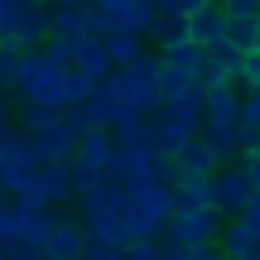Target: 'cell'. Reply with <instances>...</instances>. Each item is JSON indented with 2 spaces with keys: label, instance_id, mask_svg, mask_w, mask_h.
<instances>
[{
  "label": "cell",
  "instance_id": "obj_1",
  "mask_svg": "<svg viewBox=\"0 0 260 260\" xmlns=\"http://www.w3.org/2000/svg\"><path fill=\"white\" fill-rule=\"evenodd\" d=\"M10 92L19 96V106H48V111H68L73 102H82L92 87L73 73V68H53L39 48L15 58V82Z\"/></svg>",
  "mask_w": 260,
  "mask_h": 260
},
{
  "label": "cell",
  "instance_id": "obj_2",
  "mask_svg": "<svg viewBox=\"0 0 260 260\" xmlns=\"http://www.w3.org/2000/svg\"><path fill=\"white\" fill-rule=\"evenodd\" d=\"M174 217V193L169 183H145L125 193V222H130V241H159Z\"/></svg>",
  "mask_w": 260,
  "mask_h": 260
},
{
  "label": "cell",
  "instance_id": "obj_3",
  "mask_svg": "<svg viewBox=\"0 0 260 260\" xmlns=\"http://www.w3.org/2000/svg\"><path fill=\"white\" fill-rule=\"evenodd\" d=\"M116 159V145L106 130H87V135H77V154L68 159V174H73V193H92L96 183H106V169H111Z\"/></svg>",
  "mask_w": 260,
  "mask_h": 260
},
{
  "label": "cell",
  "instance_id": "obj_4",
  "mask_svg": "<svg viewBox=\"0 0 260 260\" xmlns=\"http://www.w3.org/2000/svg\"><path fill=\"white\" fill-rule=\"evenodd\" d=\"M111 73H116V82H121V96L135 106L140 116H154L159 106H164L159 102V53L145 48L130 68H111Z\"/></svg>",
  "mask_w": 260,
  "mask_h": 260
},
{
  "label": "cell",
  "instance_id": "obj_5",
  "mask_svg": "<svg viewBox=\"0 0 260 260\" xmlns=\"http://www.w3.org/2000/svg\"><path fill=\"white\" fill-rule=\"evenodd\" d=\"M34 174H39V159L29 149V140L15 125H5L0 130V198H15Z\"/></svg>",
  "mask_w": 260,
  "mask_h": 260
},
{
  "label": "cell",
  "instance_id": "obj_6",
  "mask_svg": "<svg viewBox=\"0 0 260 260\" xmlns=\"http://www.w3.org/2000/svg\"><path fill=\"white\" fill-rule=\"evenodd\" d=\"M226 217H217L212 207H174V217H169L164 226V241L174 246H217V232H222Z\"/></svg>",
  "mask_w": 260,
  "mask_h": 260
},
{
  "label": "cell",
  "instance_id": "obj_7",
  "mask_svg": "<svg viewBox=\"0 0 260 260\" xmlns=\"http://www.w3.org/2000/svg\"><path fill=\"white\" fill-rule=\"evenodd\" d=\"M251 178H246L241 159L236 164H222L217 174H207V207H212L217 217H236L246 203H251Z\"/></svg>",
  "mask_w": 260,
  "mask_h": 260
},
{
  "label": "cell",
  "instance_id": "obj_8",
  "mask_svg": "<svg viewBox=\"0 0 260 260\" xmlns=\"http://www.w3.org/2000/svg\"><path fill=\"white\" fill-rule=\"evenodd\" d=\"M44 39H48V5H39V10H15V19L0 29V53L19 58V53H29V48H39Z\"/></svg>",
  "mask_w": 260,
  "mask_h": 260
},
{
  "label": "cell",
  "instance_id": "obj_9",
  "mask_svg": "<svg viewBox=\"0 0 260 260\" xmlns=\"http://www.w3.org/2000/svg\"><path fill=\"white\" fill-rule=\"evenodd\" d=\"M29 140V149H34V159L39 164H68V159L77 154V130L58 116L53 125H44V130H34V135H24Z\"/></svg>",
  "mask_w": 260,
  "mask_h": 260
},
{
  "label": "cell",
  "instance_id": "obj_10",
  "mask_svg": "<svg viewBox=\"0 0 260 260\" xmlns=\"http://www.w3.org/2000/svg\"><path fill=\"white\" fill-rule=\"evenodd\" d=\"M82 251H87L82 222H77V217H58L48 241H44V260H82Z\"/></svg>",
  "mask_w": 260,
  "mask_h": 260
},
{
  "label": "cell",
  "instance_id": "obj_11",
  "mask_svg": "<svg viewBox=\"0 0 260 260\" xmlns=\"http://www.w3.org/2000/svg\"><path fill=\"white\" fill-rule=\"evenodd\" d=\"M73 73L82 77L87 87H102L111 77V58H106V39H77V53H73Z\"/></svg>",
  "mask_w": 260,
  "mask_h": 260
},
{
  "label": "cell",
  "instance_id": "obj_12",
  "mask_svg": "<svg viewBox=\"0 0 260 260\" xmlns=\"http://www.w3.org/2000/svg\"><path fill=\"white\" fill-rule=\"evenodd\" d=\"M217 255L222 260H260V236L251 232L246 222H222V232H217Z\"/></svg>",
  "mask_w": 260,
  "mask_h": 260
},
{
  "label": "cell",
  "instance_id": "obj_13",
  "mask_svg": "<svg viewBox=\"0 0 260 260\" xmlns=\"http://www.w3.org/2000/svg\"><path fill=\"white\" fill-rule=\"evenodd\" d=\"M226 39V15H222V5H207V10H193L188 15V44L193 48H212V44H222Z\"/></svg>",
  "mask_w": 260,
  "mask_h": 260
},
{
  "label": "cell",
  "instance_id": "obj_14",
  "mask_svg": "<svg viewBox=\"0 0 260 260\" xmlns=\"http://www.w3.org/2000/svg\"><path fill=\"white\" fill-rule=\"evenodd\" d=\"M87 241H102V246H130V222H125V207H116V212H102V217H87L82 222Z\"/></svg>",
  "mask_w": 260,
  "mask_h": 260
},
{
  "label": "cell",
  "instance_id": "obj_15",
  "mask_svg": "<svg viewBox=\"0 0 260 260\" xmlns=\"http://www.w3.org/2000/svg\"><path fill=\"white\" fill-rule=\"evenodd\" d=\"M217 169H222V159L212 154V145H207L203 135H193V140L174 154V174H198V178H207V174H217Z\"/></svg>",
  "mask_w": 260,
  "mask_h": 260
},
{
  "label": "cell",
  "instance_id": "obj_16",
  "mask_svg": "<svg viewBox=\"0 0 260 260\" xmlns=\"http://www.w3.org/2000/svg\"><path fill=\"white\" fill-rule=\"evenodd\" d=\"M63 121L77 130V135H87V130H106V106H102V96H96V87L82 96V102H73L63 111Z\"/></svg>",
  "mask_w": 260,
  "mask_h": 260
},
{
  "label": "cell",
  "instance_id": "obj_17",
  "mask_svg": "<svg viewBox=\"0 0 260 260\" xmlns=\"http://www.w3.org/2000/svg\"><path fill=\"white\" fill-rule=\"evenodd\" d=\"M53 207H19V236L15 241H24V246H39L44 251V241H48V232H53Z\"/></svg>",
  "mask_w": 260,
  "mask_h": 260
},
{
  "label": "cell",
  "instance_id": "obj_18",
  "mask_svg": "<svg viewBox=\"0 0 260 260\" xmlns=\"http://www.w3.org/2000/svg\"><path fill=\"white\" fill-rule=\"evenodd\" d=\"M87 15H92V5H63V10H48V34L58 39H87Z\"/></svg>",
  "mask_w": 260,
  "mask_h": 260
},
{
  "label": "cell",
  "instance_id": "obj_19",
  "mask_svg": "<svg viewBox=\"0 0 260 260\" xmlns=\"http://www.w3.org/2000/svg\"><path fill=\"white\" fill-rule=\"evenodd\" d=\"M77 203H82V217H77V222H87V217H102V212H116V207H125V188L106 178V183H96L92 193H82Z\"/></svg>",
  "mask_w": 260,
  "mask_h": 260
},
{
  "label": "cell",
  "instance_id": "obj_20",
  "mask_svg": "<svg viewBox=\"0 0 260 260\" xmlns=\"http://www.w3.org/2000/svg\"><path fill=\"white\" fill-rule=\"evenodd\" d=\"M169 193H174V207H207V178H198V174H174Z\"/></svg>",
  "mask_w": 260,
  "mask_h": 260
},
{
  "label": "cell",
  "instance_id": "obj_21",
  "mask_svg": "<svg viewBox=\"0 0 260 260\" xmlns=\"http://www.w3.org/2000/svg\"><path fill=\"white\" fill-rule=\"evenodd\" d=\"M159 63L174 68V73H183V77H193V73H198V63H203V48H193L188 39H178V44L159 48Z\"/></svg>",
  "mask_w": 260,
  "mask_h": 260
},
{
  "label": "cell",
  "instance_id": "obj_22",
  "mask_svg": "<svg viewBox=\"0 0 260 260\" xmlns=\"http://www.w3.org/2000/svg\"><path fill=\"white\" fill-rule=\"evenodd\" d=\"M140 53H145V39H140V34H111V39H106V58H111V68H130Z\"/></svg>",
  "mask_w": 260,
  "mask_h": 260
},
{
  "label": "cell",
  "instance_id": "obj_23",
  "mask_svg": "<svg viewBox=\"0 0 260 260\" xmlns=\"http://www.w3.org/2000/svg\"><path fill=\"white\" fill-rule=\"evenodd\" d=\"M207 58L222 68V77H226V82H236V77H241V58H246V53H241L236 44H226V39H222V44H212V48H207Z\"/></svg>",
  "mask_w": 260,
  "mask_h": 260
},
{
  "label": "cell",
  "instance_id": "obj_24",
  "mask_svg": "<svg viewBox=\"0 0 260 260\" xmlns=\"http://www.w3.org/2000/svg\"><path fill=\"white\" fill-rule=\"evenodd\" d=\"M39 53H44L53 68H73V53H77V44H73V39H58V34H48L44 44H39Z\"/></svg>",
  "mask_w": 260,
  "mask_h": 260
},
{
  "label": "cell",
  "instance_id": "obj_25",
  "mask_svg": "<svg viewBox=\"0 0 260 260\" xmlns=\"http://www.w3.org/2000/svg\"><path fill=\"white\" fill-rule=\"evenodd\" d=\"M188 87H193V77H183V73H174V68L159 63V102H178Z\"/></svg>",
  "mask_w": 260,
  "mask_h": 260
},
{
  "label": "cell",
  "instance_id": "obj_26",
  "mask_svg": "<svg viewBox=\"0 0 260 260\" xmlns=\"http://www.w3.org/2000/svg\"><path fill=\"white\" fill-rule=\"evenodd\" d=\"M255 39H260L255 19H226V44H236L241 53H251V48H255Z\"/></svg>",
  "mask_w": 260,
  "mask_h": 260
},
{
  "label": "cell",
  "instance_id": "obj_27",
  "mask_svg": "<svg viewBox=\"0 0 260 260\" xmlns=\"http://www.w3.org/2000/svg\"><path fill=\"white\" fill-rule=\"evenodd\" d=\"M19 236V203L15 198H0V246H10Z\"/></svg>",
  "mask_w": 260,
  "mask_h": 260
},
{
  "label": "cell",
  "instance_id": "obj_28",
  "mask_svg": "<svg viewBox=\"0 0 260 260\" xmlns=\"http://www.w3.org/2000/svg\"><path fill=\"white\" fill-rule=\"evenodd\" d=\"M121 260H164V255H159V241H130L121 246Z\"/></svg>",
  "mask_w": 260,
  "mask_h": 260
},
{
  "label": "cell",
  "instance_id": "obj_29",
  "mask_svg": "<svg viewBox=\"0 0 260 260\" xmlns=\"http://www.w3.org/2000/svg\"><path fill=\"white\" fill-rule=\"evenodd\" d=\"M236 222H246V226H251V232L260 236V193H251V203L236 212Z\"/></svg>",
  "mask_w": 260,
  "mask_h": 260
},
{
  "label": "cell",
  "instance_id": "obj_30",
  "mask_svg": "<svg viewBox=\"0 0 260 260\" xmlns=\"http://www.w3.org/2000/svg\"><path fill=\"white\" fill-rule=\"evenodd\" d=\"M82 260H121V251H116V246H102V241H87Z\"/></svg>",
  "mask_w": 260,
  "mask_h": 260
},
{
  "label": "cell",
  "instance_id": "obj_31",
  "mask_svg": "<svg viewBox=\"0 0 260 260\" xmlns=\"http://www.w3.org/2000/svg\"><path fill=\"white\" fill-rule=\"evenodd\" d=\"M241 169H246V178H251V188L260 193V149H251V154H241Z\"/></svg>",
  "mask_w": 260,
  "mask_h": 260
},
{
  "label": "cell",
  "instance_id": "obj_32",
  "mask_svg": "<svg viewBox=\"0 0 260 260\" xmlns=\"http://www.w3.org/2000/svg\"><path fill=\"white\" fill-rule=\"evenodd\" d=\"M15 10H19V5H15V0H0V29H5V24H10V19H15Z\"/></svg>",
  "mask_w": 260,
  "mask_h": 260
},
{
  "label": "cell",
  "instance_id": "obj_33",
  "mask_svg": "<svg viewBox=\"0 0 260 260\" xmlns=\"http://www.w3.org/2000/svg\"><path fill=\"white\" fill-rule=\"evenodd\" d=\"M5 125H10V96L0 92V130H5Z\"/></svg>",
  "mask_w": 260,
  "mask_h": 260
},
{
  "label": "cell",
  "instance_id": "obj_34",
  "mask_svg": "<svg viewBox=\"0 0 260 260\" xmlns=\"http://www.w3.org/2000/svg\"><path fill=\"white\" fill-rule=\"evenodd\" d=\"M63 5H92V0H48V10H63Z\"/></svg>",
  "mask_w": 260,
  "mask_h": 260
},
{
  "label": "cell",
  "instance_id": "obj_35",
  "mask_svg": "<svg viewBox=\"0 0 260 260\" xmlns=\"http://www.w3.org/2000/svg\"><path fill=\"white\" fill-rule=\"evenodd\" d=\"M19 10H39V5H48V0H15Z\"/></svg>",
  "mask_w": 260,
  "mask_h": 260
},
{
  "label": "cell",
  "instance_id": "obj_36",
  "mask_svg": "<svg viewBox=\"0 0 260 260\" xmlns=\"http://www.w3.org/2000/svg\"><path fill=\"white\" fill-rule=\"evenodd\" d=\"M207 5H217V0H193V10H207Z\"/></svg>",
  "mask_w": 260,
  "mask_h": 260
},
{
  "label": "cell",
  "instance_id": "obj_37",
  "mask_svg": "<svg viewBox=\"0 0 260 260\" xmlns=\"http://www.w3.org/2000/svg\"><path fill=\"white\" fill-rule=\"evenodd\" d=\"M0 260H5V251H0Z\"/></svg>",
  "mask_w": 260,
  "mask_h": 260
},
{
  "label": "cell",
  "instance_id": "obj_38",
  "mask_svg": "<svg viewBox=\"0 0 260 260\" xmlns=\"http://www.w3.org/2000/svg\"><path fill=\"white\" fill-rule=\"evenodd\" d=\"M255 5H260V0H255Z\"/></svg>",
  "mask_w": 260,
  "mask_h": 260
}]
</instances>
